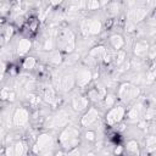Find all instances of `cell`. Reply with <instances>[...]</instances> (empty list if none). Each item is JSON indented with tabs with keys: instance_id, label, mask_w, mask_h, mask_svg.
Segmentation results:
<instances>
[{
	"instance_id": "6da1fadb",
	"label": "cell",
	"mask_w": 156,
	"mask_h": 156,
	"mask_svg": "<svg viewBox=\"0 0 156 156\" xmlns=\"http://www.w3.org/2000/svg\"><path fill=\"white\" fill-rule=\"evenodd\" d=\"M122 116H123V108H122L121 106L113 107V108L108 112V115H107V122H108L110 124H113V123L118 122Z\"/></svg>"
},
{
	"instance_id": "7a4b0ae2",
	"label": "cell",
	"mask_w": 156,
	"mask_h": 156,
	"mask_svg": "<svg viewBox=\"0 0 156 156\" xmlns=\"http://www.w3.org/2000/svg\"><path fill=\"white\" fill-rule=\"evenodd\" d=\"M96 113H95V111L94 110H90L84 117H83V119H82V123L84 124V126H89V124H91L94 121H96Z\"/></svg>"
},
{
	"instance_id": "3957f363",
	"label": "cell",
	"mask_w": 156,
	"mask_h": 156,
	"mask_svg": "<svg viewBox=\"0 0 156 156\" xmlns=\"http://www.w3.org/2000/svg\"><path fill=\"white\" fill-rule=\"evenodd\" d=\"M15 122L18 124H23L24 122H27V113L24 110H18L15 115Z\"/></svg>"
},
{
	"instance_id": "277c9868",
	"label": "cell",
	"mask_w": 156,
	"mask_h": 156,
	"mask_svg": "<svg viewBox=\"0 0 156 156\" xmlns=\"http://www.w3.org/2000/svg\"><path fill=\"white\" fill-rule=\"evenodd\" d=\"M29 46H30V44H29L28 40H21L20 41V45H18V52H21V54L26 52L29 49Z\"/></svg>"
},
{
	"instance_id": "5b68a950",
	"label": "cell",
	"mask_w": 156,
	"mask_h": 156,
	"mask_svg": "<svg viewBox=\"0 0 156 156\" xmlns=\"http://www.w3.org/2000/svg\"><path fill=\"white\" fill-rule=\"evenodd\" d=\"M35 65V61L32 58V57H28L27 60H26V62H24V67L26 68H29V67H33Z\"/></svg>"
},
{
	"instance_id": "8992f818",
	"label": "cell",
	"mask_w": 156,
	"mask_h": 156,
	"mask_svg": "<svg viewBox=\"0 0 156 156\" xmlns=\"http://www.w3.org/2000/svg\"><path fill=\"white\" fill-rule=\"evenodd\" d=\"M130 145H132V146H134V145H135V143H134V141H130ZM128 150H136V147H133V149H132V147H129V146H128Z\"/></svg>"
}]
</instances>
